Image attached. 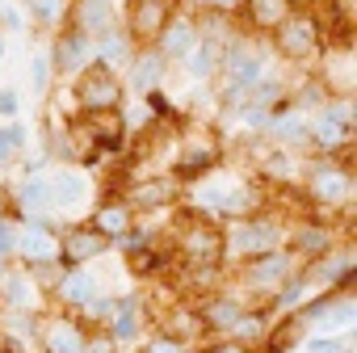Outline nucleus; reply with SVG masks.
I'll use <instances>...</instances> for the list:
<instances>
[{"label":"nucleus","instance_id":"f257e3e1","mask_svg":"<svg viewBox=\"0 0 357 353\" xmlns=\"http://www.w3.org/2000/svg\"><path fill=\"white\" fill-rule=\"evenodd\" d=\"M118 97H122V89H118L114 72H109V68H89V76L80 80V101H84V110H114Z\"/></svg>","mask_w":357,"mask_h":353},{"label":"nucleus","instance_id":"f03ea898","mask_svg":"<svg viewBox=\"0 0 357 353\" xmlns=\"http://www.w3.org/2000/svg\"><path fill=\"white\" fill-rule=\"evenodd\" d=\"M114 26V5L109 0H80V30L89 34H109Z\"/></svg>","mask_w":357,"mask_h":353},{"label":"nucleus","instance_id":"7ed1b4c3","mask_svg":"<svg viewBox=\"0 0 357 353\" xmlns=\"http://www.w3.org/2000/svg\"><path fill=\"white\" fill-rule=\"evenodd\" d=\"M282 47L290 55H307L315 47V22L307 17H294V22H282Z\"/></svg>","mask_w":357,"mask_h":353},{"label":"nucleus","instance_id":"20e7f679","mask_svg":"<svg viewBox=\"0 0 357 353\" xmlns=\"http://www.w3.org/2000/svg\"><path fill=\"white\" fill-rule=\"evenodd\" d=\"M344 126H349V110L336 105V110H328V114L315 122V139H319L324 147H336V143H344V135H349Z\"/></svg>","mask_w":357,"mask_h":353},{"label":"nucleus","instance_id":"39448f33","mask_svg":"<svg viewBox=\"0 0 357 353\" xmlns=\"http://www.w3.org/2000/svg\"><path fill=\"white\" fill-rule=\"evenodd\" d=\"M84 190H89L84 176H76V172H55V181H47V198H55V202H63V206L80 202Z\"/></svg>","mask_w":357,"mask_h":353},{"label":"nucleus","instance_id":"423d86ee","mask_svg":"<svg viewBox=\"0 0 357 353\" xmlns=\"http://www.w3.org/2000/svg\"><path fill=\"white\" fill-rule=\"evenodd\" d=\"M17 253L26 257V261H55V240L47 236V232H22V240H17Z\"/></svg>","mask_w":357,"mask_h":353},{"label":"nucleus","instance_id":"0eeeda50","mask_svg":"<svg viewBox=\"0 0 357 353\" xmlns=\"http://www.w3.org/2000/svg\"><path fill=\"white\" fill-rule=\"evenodd\" d=\"M349 190H353V181H349L344 172H336V168H328V172L315 176V194H319L324 202H344Z\"/></svg>","mask_w":357,"mask_h":353},{"label":"nucleus","instance_id":"6e6552de","mask_svg":"<svg viewBox=\"0 0 357 353\" xmlns=\"http://www.w3.org/2000/svg\"><path fill=\"white\" fill-rule=\"evenodd\" d=\"M84 59H89V38H76V34H72V38H63V43L55 47V68H59V72H76Z\"/></svg>","mask_w":357,"mask_h":353},{"label":"nucleus","instance_id":"1a4fd4ad","mask_svg":"<svg viewBox=\"0 0 357 353\" xmlns=\"http://www.w3.org/2000/svg\"><path fill=\"white\" fill-rule=\"evenodd\" d=\"M185 59H190V63H185V68H190V76L206 80V76L215 72V59H219V43H215V38H206V43H194V51H190Z\"/></svg>","mask_w":357,"mask_h":353},{"label":"nucleus","instance_id":"9d476101","mask_svg":"<svg viewBox=\"0 0 357 353\" xmlns=\"http://www.w3.org/2000/svg\"><path fill=\"white\" fill-rule=\"evenodd\" d=\"M227 76H231V93L252 89V84L261 80V59H252V55H236V59L227 63Z\"/></svg>","mask_w":357,"mask_h":353},{"label":"nucleus","instance_id":"9b49d317","mask_svg":"<svg viewBox=\"0 0 357 353\" xmlns=\"http://www.w3.org/2000/svg\"><path fill=\"white\" fill-rule=\"evenodd\" d=\"M194 30H190V22H172L168 30H164V55H176V59H185L190 51H194Z\"/></svg>","mask_w":357,"mask_h":353},{"label":"nucleus","instance_id":"f8f14e48","mask_svg":"<svg viewBox=\"0 0 357 353\" xmlns=\"http://www.w3.org/2000/svg\"><path fill=\"white\" fill-rule=\"evenodd\" d=\"M105 244H109V240H105L101 232H93V236L76 232V236L68 240V261H72V265H80L84 257H97V253H105Z\"/></svg>","mask_w":357,"mask_h":353},{"label":"nucleus","instance_id":"ddd939ff","mask_svg":"<svg viewBox=\"0 0 357 353\" xmlns=\"http://www.w3.org/2000/svg\"><path fill=\"white\" fill-rule=\"evenodd\" d=\"M47 349H51V353H80L84 340H80V332H76L72 324H51V328H47Z\"/></svg>","mask_w":357,"mask_h":353},{"label":"nucleus","instance_id":"4468645a","mask_svg":"<svg viewBox=\"0 0 357 353\" xmlns=\"http://www.w3.org/2000/svg\"><path fill=\"white\" fill-rule=\"evenodd\" d=\"M273 244V227L269 223H257V227H240L236 232V248L252 253V248H269Z\"/></svg>","mask_w":357,"mask_h":353},{"label":"nucleus","instance_id":"2eb2a0df","mask_svg":"<svg viewBox=\"0 0 357 353\" xmlns=\"http://www.w3.org/2000/svg\"><path fill=\"white\" fill-rule=\"evenodd\" d=\"M252 17L257 26H282L286 22V0H252Z\"/></svg>","mask_w":357,"mask_h":353},{"label":"nucleus","instance_id":"dca6fc26","mask_svg":"<svg viewBox=\"0 0 357 353\" xmlns=\"http://www.w3.org/2000/svg\"><path fill=\"white\" fill-rule=\"evenodd\" d=\"M160 72H164V63H160V55H147V59H139V68H135V89H143V93H151V89L160 84Z\"/></svg>","mask_w":357,"mask_h":353},{"label":"nucleus","instance_id":"f3484780","mask_svg":"<svg viewBox=\"0 0 357 353\" xmlns=\"http://www.w3.org/2000/svg\"><path fill=\"white\" fill-rule=\"evenodd\" d=\"M282 273H286V257L269 253V257H261V261H257V269H252V282H257V286H269V282H278Z\"/></svg>","mask_w":357,"mask_h":353},{"label":"nucleus","instance_id":"a211bd4d","mask_svg":"<svg viewBox=\"0 0 357 353\" xmlns=\"http://www.w3.org/2000/svg\"><path fill=\"white\" fill-rule=\"evenodd\" d=\"M93 294H97V286H93L89 273H72V278L63 282V299H72V303H89Z\"/></svg>","mask_w":357,"mask_h":353},{"label":"nucleus","instance_id":"6ab92c4d","mask_svg":"<svg viewBox=\"0 0 357 353\" xmlns=\"http://www.w3.org/2000/svg\"><path fill=\"white\" fill-rule=\"evenodd\" d=\"M5 299H9L13 307H30V303H34V290H30V282H26V278H17V273H13V278H5Z\"/></svg>","mask_w":357,"mask_h":353},{"label":"nucleus","instance_id":"aec40b11","mask_svg":"<svg viewBox=\"0 0 357 353\" xmlns=\"http://www.w3.org/2000/svg\"><path fill=\"white\" fill-rule=\"evenodd\" d=\"M114 336H118V340H130V336H135V299H122V303H118Z\"/></svg>","mask_w":357,"mask_h":353},{"label":"nucleus","instance_id":"412c9836","mask_svg":"<svg viewBox=\"0 0 357 353\" xmlns=\"http://www.w3.org/2000/svg\"><path fill=\"white\" fill-rule=\"evenodd\" d=\"M160 0H143V5H139V13H135V30L139 34H151L155 26H160Z\"/></svg>","mask_w":357,"mask_h":353},{"label":"nucleus","instance_id":"4be33fe9","mask_svg":"<svg viewBox=\"0 0 357 353\" xmlns=\"http://www.w3.org/2000/svg\"><path fill=\"white\" fill-rule=\"evenodd\" d=\"M17 202H22V206H30V211L47 202V181H43V176H30V181L17 190Z\"/></svg>","mask_w":357,"mask_h":353},{"label":"nucleus","instance_id":"5701e85b","mask_svg":"<svg viewBox=\"0 0 357 353\" xmlns=\"http://www.w3.org/2000/svg\"><path fill=\"white\" fill-rule=\"evenodd\" d=\"M273 135H278L282 143H286V139L294 143V139H303V135H307V122H303L298 114H286V118H278V122H273Z\"/></svg>","mask_w":357,"mask_h":353},{"label":"nucleus","instance_id":"b1692460","mask_svg":"<svg viewBox=\"0 0 357 353\" xmlns=\"http://www.w3.org/2000/svg\"><path fill=\"white\" fill-rule=\"evenodd\" d=\"M26 143V126H5L0 130V164L9 160V151H17Z\"/></svg>","mask_w":357,"mask_h":353},{"label":"nucleus","instance_id":"393cba45","mask_svg":"<svg viewBox=\"0 0 357 353\" xmlns=\"http://www.w3.org/2000/svg\"><path fill=\"white\" fill-rule=\"evenodd\" d=\"M101 59H105V63H122V59H126V43H122L114 30L101 34Z\"/></svg>","mask_w":357,"mask_h":353},{"label":"nucleus","instance_id":"a878e982","mask_svg":"<svg viewBox=\"0 0 357 353\" xmlns=\"http://www.w3.org/2000/svg\"><path fill=\"white\" fill-rule=\"evenodd\" d=\"M328 320H324V328H349L353 320H357V307L353 303H340V307H332V311H324Z\"/></svg>","mask_w":357,"mask_h":353},{"label":"nucleus","instance_id":"bb28decb","mask_svg":"<svg viewBox=\"0 0 357 353\" xmlns=\"http://www.w3.org/2000/svg\"><path fill=\"white\" fill-rule=\"evenodd\" d=\"M97 227H101V236H122V227H126V215H122V211H101Z\"/></svg>","mask_w":357,"mask_h":353},{"label":"nucleus","instance_id":"cd10ccee","mask_svg":"<svg viewBox=\"0 0 357 353\" xmlns=\"http://www.w3.org/2000/svg\"><path fill=\"white\" fill-rule=\"evenodd\" d=\"M190 257L211 261V257H215V240H211L206 232H194V236H190Z\"/></svg>","mask_w":357,"mask_h":353},{"label":"nucleus","instance_id":"c85d7f7f","mask_svg":"<svg viewBox=\"0 0 357 353\" xmlns=\"http://www.w3.org/2000/svg\"><path fill=\"white\" fill-rule=\"evenodd\" d=\"M278 97V80H257L252 84V105H269Z\"/></svg>","mask_w":357,"mask_h":353},{"label":"nucleus","instance_id":"c756f323","mask_svg":"<svg viewBox=\"0 0 357 353\" xmlns=\"http://www.w3.org/2000/svg\"><path fill=\"white\" fill-rule=\"evenodd\" d=\"M164 198H168V181H155V186H143V190H139V202H143V206L164 202Z\"/></svg>","mask_w":357,"mask_h":353},{"label":"nucleus","instance_id":"7c9ffc66","mask_svg":"<svg viewBox=\"0 0 357 353\" xmlns=\"http://www.w3.org/2000/svg\"><path fill=\"white\" fill-rule=\"evenodd\" d=\"M47 72H51V59H47V55H38V59H34V68H30L34 89H47Z\"/></svg>","mask_w":357,"mask_h":353},{"label":"nucleus","instance_id":"2f4dec72","mask_svg":"<svg viewBox=\"0 0 357 353\" xmlns=\"http://www.w3.org/2000/svg\"><path fill=\"white\" fill-rule=\"evenodd\" d=\"M211 320H215V324H236L240 311H236L231 303H215V307H211Z\"/></svg>","mask_w":357,"mask_h":353},{"label":"nucleus","instance_id":"473e14b6","mask_svg":"<svg viewBox=\"0 0 357 353\" xmlns=\"http://www.w3.org/2000/svg\"><path fill=\"white\" fill-rule=\"evenodd\" d=\"M206 160H211V151H206V147L185 151V168H206Z\"/></svg>","mask_w":357,"mask_h":353},{"label":"nucleus","instance_id":"72a5a7b5","mask_svg":"<svg viewBox=\"0 0 357 353\" xmlns=\"http://www.w3.org/2000/svg\"><path fill=\"white\" fill-rule=\"evenodd\" d=\"M0 114H17V93L0 89Z\"/></svg>","mask_w":357,"mask_h":353},{"label":"nucleus","instance_id":"f704fd0d","mask_svg":"<svg viewBox=\"0 0 357 353\" xmlns=\"http://www.w3.org/2000/svg\"><path fill=\"white\" fill-rule=\"evenodd\" d=\"M311 353H344L340 340H311Z\"/></svg>","mask_w":357,"mask_h":353},{"label":"nucleus","instance_id":"c9c22d12","mask_svg":"<svg viewBox=\"0 0 357 353\" xmlns=\"http://www.w3.org/2000/svg\"><path fill=\"white\" fill-rule=\"evenodd\" d=\"M80 353H114V345H109L105 336H97V340H89V345H84Z\"/></svg>","mask_w":357,"mask_h":353},{"label":"nucleus","instance_id":"e433bc0d","mask_svg":"<svg viewBox=\"0 0 357 353\" xmlns=\"http://www.w3.org/2000/svg\"><path fill=\"white\" fill-rule=\"evenodd\" d=\"M298 299H303V282H294V286H290V290L282 294V307H294Z\"/></svg>","mask_w":357,"mask_h":353},{"label":"nucleus","instance_id":"4c0bfd02","mask_svg":"<svg viewBox=\"0 0 357 353\" xmlns=\"http://www.w3.org/2000/svg\"><path fill=\"white\" fill-rule=\"evenodd\" d=\"M236 332L240 336H252V332H261V320H236Z\"/></svg>","mask_w":357,"mask_h":353},{"label":"nucleus","instance_id":"58836bf2","mask_svg":"<svg viewBox=\"0 0 357 353\" xmlns=\"http://www.w3.org/2000/svg\"><path fill=\"white\" fill-rule=\"evenodd\" d=\"M147 353H181V345H176V340H155Z\"/></svg>","mask_w":357,"mask_h":353},{"label":"nucleus","instance_id":"ea45409f","mask_svg":"<svg viewBox=\"0 0 357 353\" xmlns=\"http://www.w3.org/2000/svg\"><path fill=\"white\" fill-rule=\"evenodd\" d=\"M9 248H13V240H9V227H5V223H0V257H5Z\"/></svg>","mask_w":357,"mask_h":353},{"label":"nucleus","instance_id":"a19ab883","mask_svg":"<svg viewBox=\"0 0 357 353\" xmlns=\"http://www.w3.org/2000/svg\"><path fill=\"white\" fill-rule=\"evenodd\" d=\"M55 9H59V0H38V13H43V17H51Z\"/></svg>","mask_w":357,"mask_h":353},{"label":"nucleus","instance_id":"79ce46f5","mask_svg":"<svg viewBox=\"0 0 357 353\" xmlns=\"http://www.w3.org/2000/svg\"><path fill=\"white\" fill-rule=\"evenodd\" d=\"M9 328H13L17 336H26V332H30V320H9Z\"/></svg>","mask_w":357,"mask_h":353},{"label":"nucleus","instance_id":"37998d69","mask_svg":"<svg viewBox=\"0 0 357 353\" xmlns=\"http://www.w3.org/2000/svg\"><path fill=\"white\" fill-rule=\"evenodd\" d=\"M211 353H244L240 345H219V349H211Z\"/></svg>","mask_w":357,"mask_h":353},{"label":"nucleus","instance_id":"c03bdc74","mask_svg":"<svg viewBox=\"0 0 357 353\" xmlns=\"http://www.w3.org/2000/svg\"><path fill=\"white\" fill-rule=\"evenodd\" d=\"M0 55H5V43H0Z\"/></svg>","mask_w":357,"mask_h":353}]
</instances>
